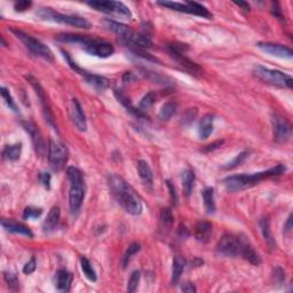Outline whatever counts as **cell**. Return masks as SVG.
<instances>
[{"label":"cell","instance_id":"6da1fadb","mask_svg":"<svg viewBox=\"0 0 293 293\" xmlns=\"http://www.w3.org/2000/svg\"><path fill=\"white\" fill-rule=\"evenodd\" d=\"M109 189L112 196L118 201L124 210L131 216H139L142 212V203L136 191L133 189L132 185L122 177L117 174L110 175L108 179Z\"/></svg>","mask_w":293,"mask_h":293},{"label":"cell","instance_id":"7a4b0ae2","mask_svg":"<svg viewBox=\"0 0 293 293\" xmlns=\"http://www.w3.org/2000/svg\"><path fill=\"white\" fill-rule=\"evenodd\" d=\"M285 171H286L285 166L279 164V165H276L275 167L269 168V170L267 171L258 172V173L230 175V177H227L226 179H223V184L227 190L233 191L234 193V191H239V190L246 189V188L253 187V185L258 184L259 182L265 180V179L278 177V175L284 173Z\"/></svg>","mask_w":293,"mask_h":293},{"label":"cell","instance_id":"3957f363","mask_svg":"<svg viewBox=\"0 0 293 293\" xmlns=\"http://www.w3.org/2000/svg\"><path fill=\"white\" fill-rule=\"evenodd\" d=\"M67 175L71 182L69 190V205L73 213H78L85 198V180L80 170L70 166L67 168Z\"/></svg>","mask_w":293,"mask_h":293},{"label":"cell","instance_id":"277c9868","mask_svg":"<svg viewBox=\"0 0 293 293\" xmlns=\"http://www.w3.org/2000/svg\"><path fill=\"white\" fill-rule=\"evenodd\" d=\"M253 74H255L259 80H261L263 83L272 86L282 87V89H284V87L291 89L293 85V80L291 76L282 73V71L269 69V68H266L263 66H256L255 69H253Z\"/></svg>","mask_w":293,"mask_h":293},{"label":"cell","instance_id":"5b68a950","mask_svg":"<svg viewBox=\"0 0 293 293\" xmlns=\"http://www.w3.org/2000/svg\"><path fill=\"white\" fill-rule=\"evenodd\" d=\"M37 15L43 19L57 22V23H62V24L71 25V27H74V28H80V29L92 28L91 22L87 21L86 18H80V16L60 14V13L53 11L52 8H40L37 12Z\"/></svg>","mask_w":293,"mask_h":293},{"label":"cell","instance_id":"8992f818","mask_svg":"<svg viewBox=\"0 0 293 293\" xmlns=\"http://www.w3.org/2000/svg\"><path fill=\"white\" fill-rule=\"evenodd\" d=\"M11 31L16 36V38L19 39V40L23 43L24 46L27 47L32 54L36 55V56H40L45 58V60L51 62L54 61V55L50 50V47L41 43V41H39L38 39L34 38L30 35L25 34L23 31L18 30V29L12 28Z\"/></svg>","mask_w":293,"mask_h":293},{"label":"cell","instance_id":"52a82bcc","mask_svg":"<svg viewBox=\"0 0 293 293\" xmlns=\"http://www.w3.org/2000/svg\"><path fill=\"white\" fill-rule=\"evenodd\" d=\"M240 247H242V237L226 234L218 242L216 251L217 255L221 256L235 258L240 255Z\"/></svg>","mask_w":293,"mask_h":293},{"label":"cell","instance_id":"ba28073f","mask_svg":"<svg viewBox=\"0 0 293 293\" xmlns=\"http://www.w3.org/2000/svg\"><path fill=\"white\" fill-rule=\"evenodd\" d=\"M158 5L163 6V7H167L170 9L177 12L188 13V14H194L197 16H201L205 18H211L212 14L208 12L206 7H204L203 5L198 4L195 1H187V2H174V1H158Z\"/></svg>","mask_w":293,"mask_h":293},{"label":"cell","instance_id":"9c48e42d","mask_svg":"<svg viewBox=\"0 0 293 293\" xmlns=\"http://www.w3.org/2000/svg\"><path fill=\"white\" fill-rule=\"evenodd\" d=\"M87 5L90 7H92L94 9L99 12H103L107 13V14H112L116 16H119V18H126V19H131L132 18V13L129 11V8L126 5H124L123 2L119 1H89Z\"/></svg>","mask_w":293,"mask_h":293},{"label":"cell","instance_id":"30bf717a","mask_svg":"<svg viewBox=\"0 0 293 293\" xmlns=\"http://www.w3.org/2000/svg\"><path fill=\"white\" fill-rule=\"evenodd\" d=\"M188 50L187 45L181 44H171L168 45V52H170L171 56L178 62L184 70L189 71L193 74H201L203 73L201 67H198L195 62L189 60L185 56V51Z\"/></svg>","mask_w":293,"mask_h":293},{"label":"cell","instance_id":"8fae6325","mask_svg":"<svg viewBox=\"0 0 293 293\" xmlns=\"http://www.w3.org/2000/svg\"><path fill=\"white\" fill-rule=\"evenodd\" d=\"M68 161V149L62 142L51 140L48 143V162L54 171H60Z\"/></svg>","mask_w":293,"mask_h":293},{"label":"cell","instance_id":"7c38bea8","mask_svg":"<svg viewBox=\"0 0 293 293\" xmlns=\"http://www.w3.org/2000/svg\"><path fill=\"white\" fill-rule=\"evenodd\" d=\"M63 55H64V57L67 58L68 63H69L71 69H73L74 71H76V73H79L80 76H83L84 78H85V80L87 81V83H89L91 86H93L94 89H96L97 91H101V92H102V91L107 90L110 86V80L109 79H107V78H104V77L97 76V74L87 73V71L81 69V68L78 67L77 64L74 63V62H73V60H71L70 56H69V54L66 53V52H63Z\"/></svg>","mask_w":293,"mask_h":293},{"label":"cell","instance_id":"4fadbf2b","mask_svg":"<svg viewBox=\"0 0 293 293\" xmlns=\"http://www.w3.org/2000/svg\"><path fill=\"white\" fill-rule=\"evenodd\" d=\"M27 79H28L29 83L31 84V86L35 89L36 94L38 95V99H39V101H40L41 107H43V111H44L45 118H46V120L48 122V124H50V125L53 126V128H56V125H55V119H54L53 112H52V110H51L50 102H48V99H47L46 93H45L44 89L41 87L40 84H39V81L36 79L35 77L27 76Z\"/></svg>","mask_w":293,"mask_h":293},{"label":"cell","instance_id":"5bb4252c","mask_svg":"<svg viewBox=\"0 0 293 293\" xmlns=\"http://www.w3.org/2000/svg\"><path fill=\"white\" fill-rule=\"evenodd\" d=\"M84 48H85V51L89 54L101 58L110 57L115 53V48H113L111 44L95 38H93V40Z\"/></svg>","mask_w":293,"mask_h":293},{"label":"cell","instance_id":"9a60e30c","mask_svg":"<svg viewBox=\"0 0 293 293\" xmlns=\"http://www.w3.org/2000/svg\"><path fill=\"white\" fill-rule=\"evenodd\" d=\"M274 140L277 143H285L288 142L290 138H291L292 126L289 123L288 119H285L284 117L275 116L274 120Z\"/></svg>","mask_w":293,"mask_h":293},{"label":"cell","instance_id":"2e32d148","mask_svg":"<svg viewBox=\"0 0 293 293\" xmlns=\"http://www.w3.org/2000/svg\"><path fill=\"white\" fill-rule=\"evenodd\" d=\"M23 126L25 131L31 136V141L34 143L36 152H37L39 156H44L45 151H46V145H45L44 138L43 135H41L40 131H39L38 126L31 122L23 123Z\"/></svg>","mask_w":293,"mask_h":293},{"label":"cell","instance_id":"e0dca14e","mask_svg":"<svg viewBox=\"0 0 293 293\" xmlns=\"http://www.w3.org/2000/svg\"><path fill=\"white\" fill-rule=\"evenodd\" d=\"M258 48L265 52L267 54L273 55V56L279 57V58H288L291 60L293 57L292 50L290 47L283 46L279 44H273V43H258Z\"/></svg>","mask_w":293,"mask_h":293},{"label":"cell","instance_id":"ac0fdd59","mask_svg":"<svg viewBox=\"0 0 293 293\" xmlns=\"http://www.w3.org/2000/svg\"><path fill=\"white\" fill-rule=\"evenodd\" d=\"M69 113H70V118L74 124V126H76L79 131L85 132L87 129L86 117H85V113L83 111V108H81L79 101L77 99H73V101H71Z\"/></svg>","mask_w":293,"mask_h":293},{"label":"cell","instance_id":"d6986e66","mask_svg":"<svg viewBox=\"0 0 293 293\" xmlns=\"http://www.w3.org/2000/svg\"><path fill=\"white\" fill-rule=\"evenodd\" d=\"M1 226L4 229H6L9 233L27 236V237H29V238H32V237H34V233L31 232L30 228H29L28 226H25V224H23V223L18 222V221L2 219Z\"/></svg>","mask_w":293,"mask_h":293},{"label":"cell","instance_id":"ffe728a7","mask_svg":"<svg viewBox=\"0 0 293 293\" xmlns=\"http://www.w3.org/2000/svg\"><path fill=\"white\" fill-rule=\"evenodd\" d=\"M240 256L255 266H259L261 263V258L259 253L251 245V243L246 239V237H242V247H240Z\"/></svg>","mask_w":293,"mask_h":293},{"label":"cell","instance_id":"44dd1931","mask_svg":"<svg viewBox=\"0 0 293 293\" xmlns=\"http://www.w3.org/2000/svg\"><path fill=\"white\" fill-rule=\"evenodd\" d=\"M73 275L66 269H58L55 275V284L57 290L62 292H69L73 285Z\"/></svg>","mask_w":293,"mask_h":293},{"label":"cell","instance_id":"7402d4cb","mask_svg":"<svg viewBox=\"0 0 293 293\" xmlns=\"http://www.w3.org/2000/svg\"><path fill=\"white\" fill-rule=\"evenodd\" d=\"M212 235V224L207 221H200L195 226V237L198 242L207 243Z\"/></svg>","mask_w":293,"mask_h":293},{"label":"cell","instance_id":"603a6c76","mask_svg":"<svg viewBox=\"0 0 293 293\" xmlns=\"http://www.w3.org/2000/svg\"><path fill=\"white\" fill-rule=\"evenodd\" d=\"M103 23H104V25H106V28H108L110 31L115 32L116 35L120 36V37L125 39V40L132 35V32H133L132 29L128 27V25L120 23V22L112 21V19H104Z\"/></svg>","mask_w":293,"mask_h":293},{"label":"cell","instance_id":"cb8c5ba5","mask_svg":"<svg viewBox=\"0 0 293 293\" xmlns=\"http://www.w3.org/2000/svg\"><path fill=\"white\" fill-rule=\"evenodd\" d=\"M138 171L139 175L143 181V183L146 184V187H148L149 189H151L152 184H154V174H152L151 167L149 166L148 163L146 161H139L138 162Z\"/></svg>","mask_w":293,"mask_h":293},{"label":"cell","instance_id":"d4e9b609","mask_svg":"<svg viewBox=\"0 0 293 293\" xmlns=\"http://www.w3.org/2000/svg\"><path fill=\"white\" fill-rule=\"evenodd\" d=\"M213 122L214 116L211 115V113H207V115H205L203 118L201 119L200 125H198V135H200L201 139L205 140L212 134Z\"/></svg>","mask_w":293,"mask_h":293},{"label":"cell","instance_id":"484cf974","mask_svg":"<svg viewBox=\"0 0 293 293\" xmlns=\"http://www.w3.org/2000/svg\"><path fill=\"white\" fill-rule=\"evenodd\" d=\"M60 207L58 206H53L51 208V211L48 212V216L46 219H45L44 223H43V228H44V232H52V230H54L56 226L58 224V221H60Z\"/></svg>","mask_w":293,"mask_h":293},{"label":"cell","instance_id":"4316f807","mask_svg":"<svg viewBox=\"0 0 293 293\" xmlns=\"http://www.w3.org/2000/svg\"><path fill=\"white\" fill-rule=\"evenodd\" d=\"M57 39L61 41H66V43H74L80 44L84 47L89 45L93 40L92 37L89 36H81V35H73V34H62L57 36Z\"/></svg>","mask_w":293,"mask_h":293},{"label":"cell","instance_id":"83f0119b","mask_svg":"<svg viewBox=\"0 0 293 293\" xmlns=\"http://www.w3.org/2000/svg\"><path fill=\"white\" fill-rule=\"evenodd\" d=\"M185 268V260L183 256H177L173 260V267H172V284H177L180 279L182 273Z\"/></svg>","mask_w":293,"mask_h":293},{"label":"cell","instance_id":"f1b7e54d","mask_svg":"<svg viewBox=\"0 0 293 293\" xmlns=\"http://www.w3.org/2000/svg\"><path fill=\"white\" fill-rule=\"evenodd\" d=\"M115 95L117 99H118V101H120V102H122L124 106L126 107V109H128L129 112H132L135 117H138V118H148V116H146L145 112L141 111V110L138 108H135V107H133L129 99H128V97L124 95L122 92H119V91H115Z\"/></svg>","mask_w":293,"mask_h":293},{"label":"cell","instance_id":"f546056e","mask_svg":"<svg viewBox=\"0 0 293 293\" xmlns=\"http://www.w3.org/2000/svg\"><path fill=\"white\" fill-rule=\"evenodd\" d=\"M22 154V143H15V145L5 146L2 150V157L6 161H18Z\"/></svg>","mask_w":293,"mask_h":293},{"label":"cell","instance_id":"4dcf8cb0","mask_svg":"<svg viewBox=\"0 0 293 293\" xmlns=\"http://www.w3.org/2000/svg\"><path fill=\"white\" fill-rule=\"evenodd\" d=\"M173 220L174 218L171 208H163L161 212V230L165 235L170 232L172 224H173Z\"/></svg>","mask_w":293,"mask_h":293},{"label":"cell","instance_id":"1f68e13d","mask_svg":"<svg viewBox=\"0 0 293 293\" xmlns=\"http://www.w3.org/2000/svg\"><path fill=\"white\" fill-rule=\"evenodd\" d=\"M195 182V173L191 170H185L182 173V189H183L184 196H190L191 191L194 188Z\"/></svg>","mask_w":293,"mask_h":293},{"label":"cell","instance_id":"d6a6232c","mask_svg":"<svg viewBox=\"0 0 293 293\" xmlns=\"http://www.w3.org/2000/svg\"><path fill=\"white\" fill-rule=\"evenodd\" d=\"M204 206L207 213L212 214L216 212V201H214V189L211 187L205 188L203 191Z\"/></svg>","mask_w":293,"mask_h":293},{"label":"cell","instance_id":"836d02e7","mask_svg":"<svg viewBox=\"0 0 293 293\" xmlns=\"http://www.w3.org/2000/svg\"><path fill=\"white\" fill-rule=\"evenodd\" d=\"M178 109V104L175 102H167L162 107L161 111H159V119L164 120H170L173 115H175Z\"/></svg>","mask_w":293,"mask_h":293},{"label":"cell","instance_id":"e575fe53","mask_svg":"<svg viewBox=\"0 0 293 293\" xmlns=\"http://www.w3.org/2000/svg\"><path fill=\"white\" fill-rule=\"evenodd\" d=\"M260 227H261L263 238H265L267 244H268L272 249H274V247L276 246V243L272 236V232H270V222H269L268 218H266V219H262L261 221H260Z\"/></svg>","mask_w":293,"mask_h":293},{"label":"cell","instance_id":"d590c367","mask_svg":"<svg viewBox=\"0 0 293 293\" xmlns=\"http://www.w3.org/2000/svg\"><path fill=\"white\" fill-rule=\"evenodd\" d=\"M80 265H81V270H83V273L85 274V276L87 278L90 279L91 282H96L97 276H96V272L94 270L92 263L85 256H83V258L80 259Z\"/></svg>","mask_w":293,"mask_h":293},{"label":"cell","instance_id":"8d00e7d4","mask_svg":"<svg viewBox=\"0 0 293 293\" xmlns=\"http://www.w3.org/2000/svg\"><path fill=\"white\" fill-rule=\"evenodd\" d=\"M156 93L155 92H149L146 93L145 96L142 97L141 101H140L139 103V109L141 110V111H146V110H149L151 108L152 106H154L156 102Z\"/></svg>","mask_w":293,"mask_h":293},{"label":"cell","instance_id":"74e56055","mask_svg":"<svg viewBox=\"0 0 293 293\" xmlns=\"http://www.w3.org/2000/svg\"><path fill=\"white\" fill-rule=\"evenodd\" d=\"M249 155H250V152L247 151V150L242 151V152H240V154L237 155L236 157L234 158L232 162L228 163V164L226 166H223V170H233V168L237 167V166L242 165L243 163L245 162V159L247 157H249Z\"/></svg>","mask_w":293,"mask_h":293},{"label":"cell","instance_id":"f35d334b","mask_svg":"<svg viewBox=\"0 0 293 293\" xmlns=\"http://www.w3.org/2000/svg\"><path fill=\"white\" fill-rule=\"evenodd\" d=\"M140 250H141V245H140V244L136 243V242L132 243L131 245L128 246V249L126 250L125 255H124V258H123V266H124V268H125V267L128 265L129 260L132 259V256H134V255H136V253H138Z\"/></svg>","mask_w":293,"mask_h":293},{"label":"cell","instance_id":"ab89813d","mask_svg":"<svg viewBox=\"0 0 293 293\" xmlns=\"http://www.w3.org/2000/svg\"><path fill=\"white\" fill-rule=\"evenodd\" d=\"M4 278H5V282L7 283V285L9 286V289L11 290H14V291H16V290L19 289V281H18V276H16L14 273L5 272Z\"/></svg>","mask_w":293,"mask_h":293},{"label":"cell","instance_id":"60d3db41","mask_svg":"<svg viewBox=\"0 0 293 293\" xmlns=\"http://www.w3.org/2000/svg\"><path fill=\"white\" fill-rule=\"evenodd\" d=\"M43 214V210L40 207L36 206H28L24 208L23 212V219L29 220V219H37Z\"/></svg>","mask_w":293,"mask_h":293},{"label":"cell","instance_id":"b9f144b4","mask_svg":"<svg viewBox=\"0 0 293 293\" xmlns=\"http://www.w3.org/2000/svg\"><path fill=\"white\" fill-rule=\"evenodd\" d=\"M0 91H1L2 99L5 100V102L8 106V108L12 109L14 112H18V106H16V103L14 102V100H13V97L11 95V93H9V91L7 89H6V87H1V90H0Z\"/></svg>","mask_w":293,"mask_h":293},{"label":"cell","instance_id":"7bdbcfd3","mask_svg":"<svg viewBox=\"0 0 293 293\" xmlns=\"http://www.w3.org/2000/svg\"><path fill=\"white\" fill-rule=\"evenodd\" d=\"M140 277H141V274H140V272H138V270H135V272L132 273L131 277H129L128 283V292H135L136 290H138Z\"/></svg>","mask_w":293,"mask_h":293},{"label":"cell","instance_id":"ee69618b","mask_svg":"<svg viewBox=\"0 0 293 293\" xmlns=\"http://www.w3.org/2000/svg\"><path fill=\"white\" fill-rule=\"evenodd\" d=\"M36 268H37V262H36L35 256H32V258L24 265L23 273L27 275H30V274H32V273H35Z\"/></svg>","mask_w":293,"mask_h":293},{"label":"cell","instance_id":"f6af8a7d","mask_svg":"<svg viewBox=\"0 0 293 293\" xmlns=\"http://www.w3.org/2000/svg\"><path fill=\"white\" fill-rule=\"evenodd\" d=\"M39 181H40V183L44 185L46 189H50L51 188V174L47 173V172H43V173H40L39 175Z\"/></svg>","mask_w":293,"mask_h":293},{"label":"cell","instance_id":"bcb514c9","mask_svg":"<svg viewBox=\"0 0 293 293\" xmlns=\"http://www.w3.org/2000/svg\"><path fill=\"white\" fill-rule=\"evenodd\" d=\"M31 5H32L31 1H18V2H15L14 8L16 12H24L27 11Z\"/></svg>","mask_w":293,"mask_h":293},{"label":"cell","instance_id":"7dc6e473","mask_svg":"<svg viewBox=\"0 0 293 293\" xmlns=\"http://www.w3.org/2000/svg\"><path fill=\"white\" fill-rule=\"evenodd\" d=\"M196 115H197V109L196 108L189 109L187 112H185V115L183 116V123H185V124L191 123L194 120L195 117H196Z\"/></svg>","mask_w":293,"mask_h":293},{"label":"cell","instance_id":"c3c4849f","mask_svg":"<svg viewBox=\"0 0 293 293\" xmlns=\"http://www.w3.org/2000/svg\"><path fill=\"white\" fill-rule=\"evenodd\" d=\"M166 184H167L168 190H170V195H171L172 201H173V204H177L178 203V195H177V191H175L174 185L172 184V182L170 180L166 181Z\"/></svg>","mask_w":293,"mask_h":293},{"label":"cell","instance_id":"681fc988","mask_svg":"<svg viewBox=\"0 0 293 293\" xmlns=\"http://www.w3.org/2000/svg\"><path fill=\"white\" fill-rule=\"evenodd\" d=\"M181 290L183 292H187V293H195L197 291L196 288H195L191 283H184V284L181 286Z\"/></svg>","mask_w":293,"mask_h":293},{"label":"cell","instance_id":"f907efd6","mask_svg":"<svg viewBox=\"0 0 293 293\" xmlns=\"http://www.w3.org/2000/svg\"><path fill=\"white\" fill-rule=\"evenodd\" d=\"M292 230V214H290L288 220H286V223L284 226V232L285 233H290Z\"/></svg>","mask_w":293,"mask_h":293},{"label":"cell","instance_id":"816d5d0a","mask_svg":"<svg viewBox=\"0 0 293 293\" xmlns=\"http://www.w3.org/2000/svg\"><path fill=\"white\" fill-rule=\"evenodd\" d=\"M223 143V141H217V142H214V143H212V145H208L206 148H205V150L206 151H212V150H214V149H218L219 148V146L222 145Z\"/></svg>","mask_w":293,"mask_h":293},{"label":"cell","instance_id":"f5cc1de1","mask_svg":"<svg viewBox=\"0 0 293 293\" xmlns=\"http://www.w3.org/2000/svg\"><path fill=\"white\" fill-rule=\"evenodd\" d=\"M235 4L237 6H239V7H242L244 11H249V9H250V6H249V4H247V2H235Z\"/></svg>","mask_w":293,"mask_h":293}]
</instances>
